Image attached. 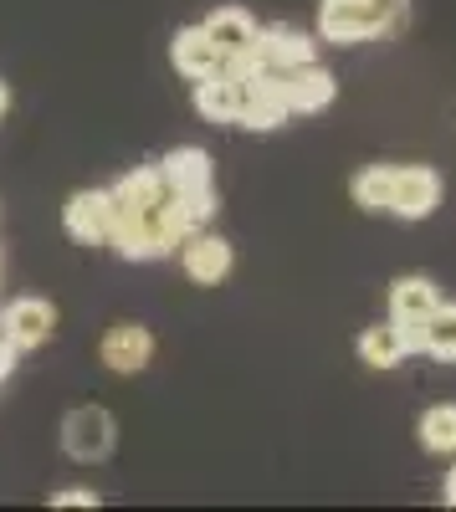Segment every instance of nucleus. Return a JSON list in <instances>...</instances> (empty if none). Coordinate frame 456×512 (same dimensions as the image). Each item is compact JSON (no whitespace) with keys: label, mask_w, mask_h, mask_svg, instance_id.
<instances>
[{"label":"nucleus","mask_w":456,"mask_h":512,"mask_svg":"<svg viewBox=\"0 0 456 512\" xmlns=\"http://www.w3.org/2000/svg\"><path fill=\"white\" fill-rule=\"evenodd\" d=\"M118 446V425L103 405H72L67 420H62V451L82 466H93V461H108Z\"/></svg>","instance_id":"nucleus-2"},{"label":"nucleus","mask_w":456,"mask_h":512,"mask_svg":"<svg viewBox=\"0 0 456 512\" xmlns=\"http://www.w3.org/2000/svg\"><path fill=\"white\" fill-rule=\"evenodd\" d=\"M287 118H293V108H287V98H282V72L246 77V98H241V118L236 123L267 134V128H282Z\"/></svg>","instance_id":"nucleus-6"},{"label":"nucleus","mask_w":456,"mask_h":512,"mask_svg":"<svg viewBox=\"0 0 456 512\" xmlns=\"http://www.w3.org/2000/svg\"><path fill=\"white\" fill-rule=\"evenodd\" d=\"M6 108H11V88L0 82V118H6Z\"/></svg>","instance_id":"nucleus-23"},{"label":"nucleus","mask_w":456,"mask_h":512,"mask_svg":"<svg viewBox=\"0 0 456 512\" xmlns=\"http://www.w3.org/2000/svg\"><path fill=\"white\" fill-rule=\"evenodd\" d=\"M170 57H175V72H180V77H190V82L226 72V57H221V47H216V41L205 36V26H185V31L175 36Z\"/></svg>","instance_id":"nucleus-12"},{"label":"nucleus","mask_w":456,"mask_h":512,"mask_svg":"<svg viewBox=\"0 0 456 512\" xmlns=\"http://www.w3.org/2000/svg\"><path fill=\"white\" fill-rule=\"evenodd\" d=\"M200 26H205V36H211L216 47H221V57H226V62L257 47V21L246 16L241 6H221V11H211V16H205Z\"/></svg>","instance_id":"nucleus-15"},{"label":"nucleus","mask_w":456,"mask_h":512,"mask_svg":"<svg viewBox=\"0 0 456 512\" xmlns=\"http://www.w3.org/2000/svg\"><path fill=\"white\" fill-rule=\"evenodd\" d=\"M159 175L170 180L175 195H195V190H211L216 185V169H211V154L185 144V149H170L159 159Z\"/></svg>","instance_id":"nucleus-14"},{"label":"nucleus","mask_w":456,"mask_h":512,"mask_svg":"<svg viewBox=\"0 0 456 512\" xmlns=\"http://www.w3.org/2000/svg\"><path fill=\"white\" fill-rule=\"evenodd\" d=\"M257 57L272 72H293V67L313 62V36L298 26H257Z\"/></svg>","instance_id":"nucleus-11"},{"label":"nucleus","mask_w":456,"mask_h":512,"mask_svg":"<svg viewBox=\"0 0 456 512\" xmlns=\"http://www.w3.org/2000/svg\"><path fill=\"white\" fill-rule=\"evenodd\" d=\"M0 333H6V308H0Z\"/></svg>","instance_id":"nucleus-24"},{"label":"nucleus","mask_w":456,"mask_h":512,"mask_svg":"<svg viewBox=\"0 0 456 512\" xmlns=\"http://www.w3.org/2000/svg\"><path fill=\"white\" fill-rule=\"evenodd\" d=\"M421 354H431L441 364H456V303H436L421 318Z\"/></svg>","instance_id":"nucleus-17"},{"label":"nucleus","mask_w":456,"mask_h":512,"mask_svg":"<svg viewBox=\"0 0 456 512\" xmlns=\"http://www.w3.org/2000/svg\"><path fill=\"white\" fill-rule=\"evenodd\" d=\"M52 507H98V492L93 487H67V492H52Z\"/></svg>","instance_id":"nucleus-20"},{"label":"nucleus","mask_w":456,"mask_h":512,"mask_svg":"<svg viewBox=\"0 0 456 512\" xmlns=\"http://www.w3.org/2000/svg\"><path fill=\"white\" fill-rule=\"evenodd\" d=\"M57 328V308L47 303V297H16V303L6 308V338L26 354V349H41Z\"/></svg>","instance_id":"nucleus-10"},{"label":"nucleus","mask_w":456,"mask_h":512,"mask_svg":"<svg viewBox=\"0 0 456 512\" xmlns=\"http://www.w3.org/2000/svg\"><path fill=\"white\" fill-rule=\"evenodd\" d=\"M231 241L226 236H211V231H190L185 241H180V267H185V277L195 282V287H216V282H226L231 277Z\"/></svg>","instance_id":"nucleus-5"},{"label":"nucleus","mask_w":456,"mask_h":512,"mask_svg":"<svg viewBox=\"0 0 456 512\" xmlns=\"http://www.w3.org/2000/svg\"><path fill=\"white\" fill-rule=\"evenodd\" d=\"M410 0H323L318 6V36L334 47H359V41H385L405 26Z\"/></svg>","instance_id":"nucleus-1"},{"label":"nucleus","mask_w":456,"mask_h":512,"mask_svg":"<svg viewBox=\"0 0 456 512\" xmlns=\"http://www.w3.org/2000/svg\"><path fill=\"white\" fill-rule=\"evenodd\" d=\"M441 303V287L431 277H395L390 282V318L400 323H421Z\"/></svg>","instance_id":"nucleus-16"},{"label":"nucleus","mask_w":456,"mask_h":512,"mask_svg":"<svg viewBox=\"0 0 456 512\" xmlns=\"http://www.w3.org/2000/svg\"><path fill=\"white\" fill-rule=\"evenodd\" d=\"M241 98H246V82L231 77V72H216V77L195 82V113L205 123H236L241 118Z\"/></svg>","instance_id":"nucleus-13"},{"label":"nucleus","mask_w":456,"mask_h":512,"mask_svg":"<svg viewBox=\"0 0 456 512\" xmlns=\"http://www.w3.org/2000/svg\"><path fill=\"white\" fill-rule=\"evenodd\" d=\"M416 436H421V446H426L431 456H456V400L431 405V410L421 415V425H416Z\"/></svg>","instance_id":"nucleus-19"},{"label":"nucleus","mask_w":456,"mask_h":512,"mask_svg":"<svg viewBox=\"0 0 456 512\" xmlns=\"http://www.w3.org/2000/svg\"><path fill=\"white\" fill-rule=\"evenodd\" d=\"M16 354H21V349L11 344V338H6V333H0V379H6V374L16 369Z\"/></svg>","instance_id":"nucleus-21"},{"label":"nucleus","mask_w":456,"mask_h":512,"mask_svg":"<svg viewBox=\"0 0 456 512\" xmlns=\"http://www.w3.org/2000/svg\"><path fill=\"white\" fill-rule=\"evenodd\" d=\"M441 175L431 164H395V190H390V216L400 221H431L441 210Z\"/></svg>","instance_id":"nucleus-3"},{"label":"nucleus","mask_w":456,"mask_h":512,"mask_svg":"<svg viewBox=\"0 0 456 512\" xmlns=\"http://www.w3.org/2000/svg\"><path fill=\"white\" fill-rule=\"evenodd\" d=\"M98 359H103V369H113V374H139V369H149V359H154V333H149L144 323H113V328L103 333V344H98Z\"/></svg>","instance_id":"nucleus-8"},{"label":"nucleus","mask_w":456,"mask_h":512,"mask_svg":"<svg viewBox=\"0 0 456 512\" xmlns=\"http://www.w3.org/2000/svg\"><path fill=\"white\" fill-rule=\"evenodd\" d=\"M410 354H421V323L390 318V323H375V328L359 333V364L364 369H380L385 374V369H395Z\"/></svg>","instance_id":"nucleus-4"},{"label":"nucleus","mask_w":456,"mask_h":512,"mask_svg":"<svg viewBox=\"0 0 456 512\" xmlns=\"http://www.w3.org/2000/svg\"><path fill=\"white\" fill-rule=\"evenodd\" d=\"M334 93H339L334 72L318 67V62H303L293 72H282V98H287L293 113H323L328 103H334Z\"/></svg>","instance_id":"nucleus-9"},{"label":"nucleus","mask_w":456,"mask_h":512,"mask_svg":"<svg viewBox=\"0 0 456 512\" xmlns=\"http://www.w3.org/2000/svg\"><path fill=\"white\" fill-rule=\"evenodd\" d=\"M62 221L82 246H108V236H113V195L108 190H77L62 205Z\"/></svg>","instance_id":"nucleus-7"},{"label":"nucleus","mask_w":456,"mask_h":512,"mask_svg":"<svg viewBox=\"0 0 456 512\" xmlns=\"http://www.w3.org/2000/svg\"><path fill=\"white\" fill-rule=\"evenodd\" d=\"M441 502H446V507H456V466H451L446 482H441Z\"/></svg>","instance_id":"nucleus-22"},{"label":"nucleus","mask_w":456,"mask_h":512,"mask_svg":"<svg viewBox=\"0 0 456 512\" xmlns=\"http://www.w3.org/2000/svg\"><path fill=\"white\" fill-rule=\"evenodd\" d=\"M390 190H395V164H364L359 175L349 180L354 205H359V210H369V216L390 210Z\"/></svg>","instance_id":"nucleus-18"}]
</instances>
